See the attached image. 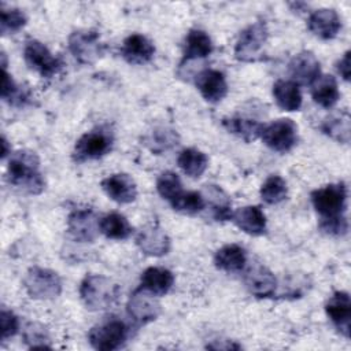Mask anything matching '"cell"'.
I'll list each match as a JSON object with an SVG mask.
<instances>
[{
	"mask_svg": "<svg viewBox=\"0 0 351 351\" xmlns=\"http://www.w3.org/2000/svg\"><path fill=\"white\" fill-rule=\"evenodd\" d=\"M350 56H351V51H346L344 55L336 63L337 73L341 75V78L344 81H350V77H351V60H350Z\"/></svg>",
	"mask_w": 351,
	"mask_h": 351,
	"instance_id": "41",
	"label": "cell"
},
{
	"mask_svg": "<svg viewBox=\"0 0 351 351\" xmlns=\"http://www.w3.org/2000/svg\"><path fill=\"white\" fill-rule=\"evenodd\" d=\"M23 287L33 299L48 300L55 299L62 292V280L59 274L51 269L33 266L23 278Z\"/></svg>",
	"mask_w": 351,
	"mask_h": 351,
	"instance_id": "5",
	"label": "cell"
},
{
	"mask_svg": "<svg viewBox=\"0 0 351 351\" xmlns=\"http://www.w3.org/2000/svg\"><path fill=\"white\" fill-rule=\"evenodd\" d=\"M232 221L234 225L250 236H262L266 232V217L258 206H244L237 208Z\"/></svg>",
	"mask_w": 351,
	"mask_h": 351,
	"instance_id": "21",
	"label": "cell"
},
{
	"mask_svg": "<svg viewBox=\"0 0 351 351\" xmlns=\"http://www.w3.org/2000/svg\"><path fill=\"white\" fill-rule=\"evenodd\" d=\"M269 37L266 23L262 21L248 25L240 32L234 45V58L240 62H255L261 58L262 48Z\"/></svg>",
	"mask_w": 351,
	"mask_h": 351,
	"instance_id": "8",
	"label": "cell"
},
{
	"mask_svg": "<svg viewBox=\"0 0 351 351\" xmlns=\"http://www.w3.org/2000/svg\"><path fill=\"white\" fill-rule=\"evenodd\" d=\"M178 167L191 178H199L208 166V158L197 148H185L177 158Z\"/></svg>",
	"mask_w": 351,
	"mask_h": 351,
	"instance_id": "30",
	"label": "cell"
},
{
	"mask_svg": "<svg viewBox=\"0 0 351 351\" xmlns=\"http://www.w3.org/2000/svg\"><path fill=\"white\" fill-rule=\"evenodd\" d=\"M121 55L130 64H145L154 58L155 45L144 34L133 33L123 40Z\"/></svg>",
	"mask_w": 351,
	"mask_h": 351,
	"instance_id": "20",
	"label": "cell"
},
{
	"mask_svg": "<svg viewBox=\"0 0 351 351\" xmlns=\"http://www.w3.org/2000/svg\"><path fill=\"white\" fill-rule=\"evenodd\" d=\"M100 233H103L107 239L112 240H125L133 233V228L129 221L119 213H110L100 218L99 222Z\"/></svg>",
	"mask_w": 351,
	"mask_h": 351,
	"instance_id": "32",
	"label": "cell"
},
{
	"mask_svg": "<svg viewBox=\"0 0 351 351\" xmlns=\"http://www.w3.org/2000/svg\"><path fill=\"white\" fill-rule=\"evenodd\" d=\"M213 41L202 29H191L182 45V62L207 58L213 52Z\"/></svg>",
	"mask_w": 351,
	"mask_h": 351,
	"instance_id": "23",
	"label": "cell"
},
{
	"mask_svg": "<svg viewBox=\"0 0 351 351\" xmlns=\"http://www.w3.org/2000/svg\"><path fill=\"white\" fill-rule=\"evenodd\" d=\"M0 11V32L3 36L19 32L27 22L25 12L19 8H5L1 4Z\"/></svg>",
	"mask_w": 351,
	"mask_h": 351,
	"instance_id": "36",
	"label": "cell"
},
{
	"mask_svg": "<svg viewBox=\"0 0 351 351\" xmlns=\"http://www.w3.org/2000/svg\"><path fill=\"white\" fill-rule=\"evenodd\" d=\"M311 97L318 106L332 108L340 97L336 78L330 74H321L311 85Z\"/></svg>",
	"mask_w": 351,
	"mask_h": 351,
	"instance_id": "27",
	"label": "cell"
},
{
	"mask_svg": "<svg viewBox=\"0 0 351 351\" xmlns=\"http://www.w3.org/2000/svg\"><path fill=\"white\" fill-rule=\"evenodd\" d=\"M19 329V319L18 317L7 308H1L0 311V337L1 340H7L16 335Z\"/></svg>",
	"mask_w": 351,
	"mask_h": 351,
	"instance_id": "39",
	"label": "cell"
},
{
	"mask_svg": "<svg viewBox=\"0 0 351 351\" xmlns=\"http://www.w3.org/2000/svg\"><path fill=\"white\" fill-rule=\"evenodd\" d=\"M214 265L222 271L237 273L244 270L247 265V254L239 244H226L215 252Z\"/></svg>",
	"mask_w": 351,
	"mask_h": 351,
	"instance_id": "25",
	"label": "cell"
},
{
	"mask_svg": "<svg viewBox=\"0 0 351 351\" xmlns=\"http://www.w3.org/2000/svg\"><path fill=\"white\" fill-rule=\"evenodd\" d=\"M318 226L321 232L329 236H344L348 230V221L346 215H341L329 219H319Z\"/></svg>",
	"mask_w": 351,
	"mask_h": 351,
	"instance_id": "40",
	"label": "cell"
},
{
	"mask_svg": "<svg viewBox=\"0 0 351 351\" xmlns=\"http://www.w3.org/2000/svg\"><path fill=\"white\" fill-rule=\"evenodd\" d=\"M100 219L90 208H77L67 217V232L78 243H93L100 233Z\"/></svg>",
	"mask_w": 351,
	"mask_h": 351,
	"instance_id": "12",
	"label": "cell"
},
{
	"mask_svg": "<svg viewBox=\"0 0 351 351\" xmlns=\"http://www.w3.org/2000/svg\"><path fill=\"white\" fill-rule=\"evenodd\" d=\"M1 88H0V95L4 101H8L10 104H22L26 100V95L23 90L19 89V86L15 84L12 77L7 73V70H3L1 74Z\"/></svg>",
	"mask_w": 351,
	"mask_h": 351,
	"instance_id": "38",
	"label": "cell"
},
{
	"mask_svg": "<svg viewBox=\"0 0 351 351\" xmlns=\"http://www.w3.org/2000/svg\"><path fill=\"white\" fill-rule=\"evenodd\" d=\"M119 296V285L101 274H89L80 284V298L88 310H106Z\"/></svg>",
	"mask_w": 351,
	"mask_h": 351,
	"instance_id": "2",
	"label": "cell"
},
{
	"mask_svg": "<svg viewBox=\"0 0 351 351\" xmlns=\"http://www.w3.org/2000/svg\"><path fill=\"white\" fill-rule=\"evenodd\" d=\"M180 141V136L176 130L159 126L143 137V144L154 154H162L176 147Z\"/></svg>",
	"mask_w": 351,
	"mask_h": 351,
	"instance_id": "31",
	"label": "cell"
},
{
	"mask_svg": "<svg viewBox=\"0 0 351 351\" xmlns=\"http://www.w3.org/2000/svg\"><path fill=\"white\" fill-rule=\"evenodd\" d=\"M261 197L267 204H278L288 195V186L282 177L269 176L261 186Z\"/></svg>",
	"mask_w": 351,
	"mask_h": 351,
	"instance_id": "34",
	"label": "cell"
},
{
	"mask_svg": "<svg viewBox=\"0 0 351 351\" xmlns=\"http://www.w3.org/2000/svg\"><path fill=\"white\" fill-rule=\"evenodd\" d=\"M273 97L277 106L288 112L302 107V93L299 85L292 80H278L273 84Z\"/></svg>",
	"mask_w": 351,
	"mask_h": 351,
	"instance_id": "26",
	"label": "cell"
},
{
	"mask_svg": "<svg viewBox=\"0 0 351 351\" xmlns=\"http://www.w3.org/2000/svg\"><path fill=\"white\" fill-rule=\"evenodd\" d=\"M222 125L229 133L243 138L245 143H251L261 137V132L265 123H261L256 119L245 117H230L223 118Z\"/></svg>",
	"mask_w": 351,
	"mask_h": 351,
	"instance_id": "28",
	"label": "cell"
},
{
	"mask_svg": "<svg viewBox=\"0 0 351 351\" xmlns=\"http://www.w3.org/2000/svg\"><path fill=\"white\" fill-rule=\"evenodd\" d=\"M101 189L114 202L128 204L137 197V185L126 173H115L101 181Z\"/></svg>",
	"mask_w": 351,
	"mask_h": 351,
	"instance_id": "17",
	"label": "cell"
},
{
	"mask_svg": "<svg viewBox=\"0 0 351 351\" xmlns=\"http://www.w3.org/2000/svg\"><path fill=\"white\" fill-rule=\"evenodd\" d=\"M261 138L270 149L288 152L298 143V126L292 119L281 118L269 125H263Z\"/></svg>",
	"mask_w": 351,
	"mask_h": 351,
	"instance_id": "9",
	"label": "cell"
},
{
	"mask_svg": "<svg viewBox=\"0 0 351 351\" xmlns=\"http://www.w3.org/2000/svg\"><path fill=\"white\" fill-rule=\"evenodd\" d=\"M114 144V133L108 126H97L84 133L74 145L73 159L77 163L100 159L107 155Z\"/></svg>",
	"mask_w": 351,
	"mask_h": 351,
	"instance_id": "3",
	"label": "cell"
},
{
	"mask_svg": "<svg viewBox=\"0 0 351 351\" xmlns=\"http://www.w3.org/2000/svg\"><path fill=\"white\" fill-rule=\"evenodd\" d=\"M126 310L129 317L137 325H147L160 315L162 306L156 295L140 287L129 296Z\"/></svg>",
	"mask_w": 351,
	"mask_h": 351,
	"instance_id": "11",
	"label": "cell"
},
{
	"mask_svg": "<svg viewBox=\"0 0 351 351\" xmlns=\"http://www.w3.org/2000/svg\"><path fill=\"white\" fill-rule=\"evenodd\" d=\"M174 284V276L169 269L152 266L143 271L140 278V287L145 291L156 295L163 296L166 295Z\"/></svg>",
	"mask_w": 351,
	"mask_h": 351,
	"instance_id": "24",
	"label": "cell"
},
{
	"mask_svg": "<svg viewBox=\"0 0 351 351\" xmlns=\"http://www.w3.org/2000/svg\"><path fill=\"white\" fill-rule=\"evenodd\" d=\"M173 210L186 215H195L204 210L206 202L202 192L186 191L181 192L173 202H170Z\"/></svg>",
	"mask_w": 351,
	"mask_h": 351,
	"instance_id": "33",
	"label": "cell"
},
{
	"mask_svg": "<svg viewBox=\"0 0 351 351\" xmlns=\"http://www.w3.org/2000/svg\"><path fill=\"white\" fill-rule=\"evenodd\" d=\"M136 245L148 256H163L169 254L171 248V240L167 233L158 225L149 223L143 226L136 237Z\"/></svg>",
	"mask_w": 351,
	"mask_h": 351,
	"instance_id": "14",
	"label": "cell"
},
{
	"mask_svg": "<svg viewBox=\"0 0 351 351\" xmlns=\"http://www.w3.org/2000/svg\"><path fill=\"white\" fill-rule=\"evenodd\" d=\"M243 281L255 298L265 299L271 298L277 289V278L276 276L263 265L252 263L244 270Z\"/></svg>",
	"mask_w": 351,
	"mask_h": 351,
	"instance_id": "13",
	"label": "cell"
},
{
	"mask_svg": "<svg viewBox=\"0 0 351 351\" xmlns=\"http://www.w3.org/2000/svg\"><path fill=\"white\" fill-rule=\"evenodd\" d=\"M69 51L81 64H93L103 58L106 45L96 30H75L69 36Z\"/></svg>",
	"mask_w": 351,
	"mask_h": 351,
	"instance_id": "7",
	"label": "cell"
},
{
	"mask_svg": "<svg viewBox=\"0 0 351 351\" xmlns=\"http://www.w3.org/2000/svg\"><path fill=\"white\" fill-rule=\"evenodd\" d=\"M307 29L321 40H332L341 29V18L332 8H319L310 14Z\"/></svg>",
	"mask_w": 351,
	"mask_h": 351,
	"instance_id": "18",
	"label": "cell"
},
{
	"mask_svg": "<svg viewBox=\"0 0 351 351\" xmlns=\"http://www.w3.org/2000/svg\"><path fill=\"white\" fill-rule=\"evenodd\" d=\"M325 313L336 329L346 337H350L351 300L346 291H336L325 303Z\"/></svg>",
	"mask_w": 351,
	"mask_h": 351,
	"instance_id": "15",
	"label": "cell"
},
{
	"mask_svg": "<svg viewBox=\"0 0 351 351\" xmlns=\"http://www.w3.org/2000/svg\"><path fill=\"white\" fill-rule=\"evenodd\" d=\"M129 329L119 318H108L95 325L89 333L88 340L90 346L100 351H114L121 348L128 340Z\"/></svg>",
	"mask_w": 351,
	"mask_h": 351,
	"instance_id": "6",
	"label": "cell"
},
{
	"mask_svg": "<svg viewBox=\"0 0 351 351\" xmlns=\"http://www.w3.org/2000/svg\"><path fill=\"white\" fill-rule=\"evenodd\" d=\"M23 341L29 348H51L48 329L38 322H29L23 328Z\"/></svg>",
	"mask_w": 351,
	"mask_h": 351,
	"instance_id": "37",
	"label": "cell"
},
{
	"mask_svg": "<svg viewBox=\"0 0 351 351\" xmlns=\"http://www.w3.org/2000/svg\"><path fill=\"white\" fill-rule=\"evenodd\" d=\"M11 154V148H8V141L7 138L3 136L1 137V159H5V156Z\"/></svg>",
	"mask_w": 351,
	"mask_h": 351,
	"instance_id": "43",
	"label": "cell"
},
{
	"mask_svg": "<svg viewBox=\"0 0 351 351\" xmlns=\"http://www.w3.org/2000/svg\"><path fill=\"white\" fill-rule=\"evenodd\" d=\"M207 348H210V350H240L241 346H239V344H236V343H233L230 340H228L226 344L214 340V343L207 344Z\"/></svg>",
	"mask_w": 351,
	"mask_h": 351,
	"instance_id": "42",
	"label": "cell"
},
{
	"mask_svg": "<svg viewBox=\"0 0 351 351\" xmlns=\"http://www.w3.org/2000/svg\"><path fill=\"white\" fill-rule=\"evenodd\" d=\"M202 195L204 197L206 206H208L211 215L215 221L223 222L232 219V200L221 186L207 184L204 185Z\"/></svg>",
	"mask_w": 351,
	"mask_h": 351,
	"instance_id": "22",
	"label": "cell"
},
{
	"mask_svg": "<svg viewBox=\"0 0 351 351\" xmlns=\"http://www.w3.org/2000/svg\"><path fill=\"white\" fill-rule=\"evenodd\" d=\"M8 182L29 195H40L45 188V180L40 173V159L36 152L19 149L10 155L7 166Z\"/></svg>",
	"mask_w": 351,
	"mask_h": 351,
	"instance_id": "1",
	"label": "cell"
},
{
	"mask_svg": "<svg viewBox=\"0 0 351 351\" xmlns=\"http://www.w3.org/2000/svg\"><path fill=\"white\" fill-rule=\"evenodd\" d=\"M321 130L330 138L348 144L351 134V119L348 111H340L325 118V121L321 123Z\"/></svg>",
	"mask_w": 351,
	"mask_h": 351,
	"instance_id": "29",
	"label": "cell"
},
{
	"mask_svg": "<svg viewBox=\"0 0 351 351\" xmlns=\"http://www.w3.org/2000/svg\"><path fill=\"white\" fill-rule=\"evenodd\" d=\"M313 207L319 214V219H329L346 215L347 186L344 182L329 184L318 188L310 195Z\"/></svg>",
	"mask_w": 351,
	"mask_h": 351,
	"instance_id": "4",
	"label": "cell"
},
{
	"mask_svg": "<svg viewBox=\"0 0 351 351\" xmlns=\"http://www.w3.org/2000/svg\"><path fill=\"white\" fill-rule=\"evenodd\" d=\"M156 191L165 200L170 203L182 192V182L174 171L167 170L160 173V176L158 177Z\"/></svg>",
	"mask_w": 351,
	"mask_h": 351,
	"instance_id": "35",
	"label": "cell"
},
{
	"mask_svg": "<svg viewBox=\"0 0 351 351\" xmlns=\"http://www.w3.org/2000/svg\"><path fill=\"white\" fill-rule=\"evenodd\" d=\"M289 73L298 85L311 86L321 75V64L313 52L302 51L289 62Z\"/></svg>",
	"mask_w": 351,
	"mask_h": 351,
	"instance_id": "16",
	"label": "cell"
},
{
	"mask_svg": "<svg viewBox=\"0 0 351 351\" xmlns=\"http://www.w3.org/2000/svg\"><path fill=\"white\" fill-rule=\"evenodd\" d=\"M196 88L208 103L221 101L228 93V82L219 70L204 69L196 74Z\"/></svg>",
	"mask_w": 351,
	"mask_h": 351,
	"instance_id": "19",
	"label": "cell"
},
{
	"mask_svg": "<svg viewBox=\"0 0 351 351\" xmlns=\"http://www.w3.org/2000/svg\"><path fill=\"white\" fill-rule=\"evenodd\" d=\"M23 58L29 69L43 78H51L58 74L63 62L53 56L52 52L38 40H27L23 48Z\"/></svg>",
	"mask_w": 351,
	"mask_h": 351,
	"instance_id": "10",
	"label": "cell"
}]
</instances>
